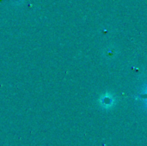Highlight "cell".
I'll return each mask as SVG.
<instances>
[{
	"label": "cell",
	"instance_id": "cell-1",
	"mask_svg": "<svg viewBox=\"0 0 147 146\" xmlns=\"http://www.w3.org/2000/svg\"><path fill=\"white\" fill-rule=\"evenodd\" d=\"M112 102H113V99L112 98H109V97H105V98H103V100H102V104L103 105H112Z\"/></svg>",
	"mask_w": 147,
	"mask_h": 146
}]
</instances>
